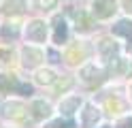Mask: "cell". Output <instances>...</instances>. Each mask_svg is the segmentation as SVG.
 Instances as JSON below:
<instances>
[{"instance_id": "obj_8", "label": "cell", "mask_w": 132, "mask_h": 128, "mask_svg": "<svg viewBox=\"0 0 132 128\" xmlns=\"http://www.w3.org/2000/svg\"><path fill=\"white\" fill-rule=\"evenodd\" d=\"M87 54H89V49H87L85 43H75V45H70L66 49V62L68 64H79L83 60H87Z\"/></svg>"}, {"instance_id": "obj_6", "label": "cell", "mask_w": 132, "mask_h": 128, "mask_svg": "<svg viewBox=\"0 0 132 128\" xmlns=\"http://www.w3.org/2000/svg\"><path fill=\"white\" fill-rule=\"evenodd\" d=\"M43 58H45V54L38 47H34V45H28V47L21 49V60H23V66H26V68L38 66L40 62H43Z\"/></svg>"}, {"instance_id": "obj_11", "label": "cell", "mask_w": 132, "mask_h": 128, "mask_svg": "<svg viewBox=\"0 0 132 128\" xmlns=\"http://www.w3.org/2000/svg\"><path fill=\"white\" fill-rule=\"evenodd\" d=\"M30 111L34 115V119H45V117L51 115V105L47 100H43V98H34L32 105H30Z\"/></svg>"}, {"instance_id": "obj_22", "label": "cell", "mask_w": 132, "mask_h": 128, "mask_svg": "<svg viewBox=\"0 0 132 128\" xmlns=\"http://www.w3.org/2000/svg\"><path fill=\"white\" fill-rule=\"evenodd\" d=\"M70 85H72V79H70V77H64L62 81H55V92L60 94V92H64V90H68Z\"/></svg>"}, {"instance_id": "obj_13", "label": "cell", "mask_w": 132, "mask_h": 128, "mask_svg": "<svg viewBox=\"0 0 132 128\" xmlns=\"http://www.w3.org/2000/svg\"><path fill=\"white\" fill-rule=\"evenodd\" d=\"M104 107H106V111H109L111 115H119V113H123V111L128 109L126 100H123V98H119V96H115V94L104 100Z\"/></svg>"}, {"instance_id": "obj_12", "label": "cell", "mask_w": 132, "mask_h": 128, "mask_svg": "<svg viewBox=\"0 0 132 128\" xmlns=\"http://www.w3.org/2000/svg\"><path fill=\"white\" fill-rule=\"evenodd\" d=\"M0 9H2V13H4V15H11V17H15V15L26 13L28 4H26V0H4Z\"/></svg>"}, {"instance_id": "obj_14", "label": "cell", "mask_w": 132, "mask_h": 128, "mask_svg": "<svg viewBox=\"0 0 132 128\" xmlns=\"http://www.w3.org/2000/svg\"><path fill=\"white\" fill-rule=\"evenodd\" d=\"M79 105H81V98L79 96H68V98H64L60 102V113L62 115H72L75 111H79Z\"/></svg>"}, {"instance_id": "obj_15", "label": "cell", "mask_w": 132, "mask_h": 128, "mask_svg": "<svg viewBox=\"0 0 132 128\" xmlns=\"http://www.w3.org/2000/svg\"><path fill=\"white\" fill-rule=\"evenodd\" d=\"M111 30H113V34H117V36H123V39L132 41V19H119Z\"/></svg>"}, {"instance_id": "obj_9", "label": "cell", "mask_w": 132, "mask_h": 128, "mask_svg": "<svg viewBox=\"0 0 132 128\" xmlns=\"http://www.w3.org/2000/svg\"><path fill=\"white\" fill-rule=\"evenodd\" d=\"M98 119H100V111H98L92 102H87V105L83 107V111H81L79 126H81V128H94Z\"/></svg>"}, {"instance_id": "obj_5", "label": "cell", "mask_w": 132, "mask_h": 128, "mask_svg": "<svg viewBox=\"0 0 132 128\" xmlns=\"http://www.w3.org/2000/svg\"><path fill=\"white\" fill-rule=\"evenodd\" d=\"M81 81H83L85 85H89V88H94V85H100L104 79H106V73L104 68L96 66V64H85L83 68H81Z\"/></svg>"}, {"instance_id": "obj_19", "label": "cell", "mask_w": 132, "mask_h": 128, "mask_svg": "<svg viewBox=\"0 0 132 128\" xmlns=\"http://www.w3.org/2000/svg\"><path fill=\"white\" fill-rule=\"evenodd\" d=\"M13 58H15L13 47H9V45H0V66L11 64V62H13Z\"/></svg>"}, {"instance_id": "obj_25", "label": "cell", "mask_w": 132, "mask_h": 128, "mask_svg": "<svg viewBox=\"0 0 132 128\" xmlns=\"http://www.w3.org/2000/svg\"><path fill=\"white\" fill-rule=\"evenodd\" d=\"M117 128H132V117H123L117 124Z\"/></svg>"}, {"instance_id": "obj_18", "label": "cell", "mask_w": 132, "mask_h": 128, "mask_svg": "<svg viewBox=\"0 0 132 128\" xmlns=\"http://www.w3.org/2000/svg\"><path fill=\"white\" fill-rule=\"evenodd\" d=\"M36 83L40 85H51L55 83V73L51 71V68H40V71H36Z\"/></svg>"}, {"instance_id": "obj_17", "label": "cell", "mask_w": 132, "mask_h": 128, "mask_svg": "<svg viewBox=\"0 0 132 128\" xmlns=\"http://www.w3.org/2000/svg\"><path fill=\"white\" fill-rule=\"evenodd\" d=\"M130 71V62L126 58H111V73L113 75H126Z\"/></svg>"}, {"instance_id": "obj_16", "label": "cell", "mask_w": 132, "mask_h": 128, "mask_svg": "<svg viewBox=\"0 0 132 128\" xmlns=\"http://www.w3.org/2000/svg\"><path fill=\"white\" fill-rule=\"evenodd\" d=\"M98 49H100L102 58L111 60L115 54H117V43H115V41H111V39H102L100 43H98Z\"/></svg>"}, {"instance_id": "obj_1", "label": "cell", "mask_w": 132, "mask_h": 128, "mask_svg": "<svg viewBox=\"0 0 132 128\" xmlns=\"http://www.w3.org/2000/svg\"><path fill=\"white\" fill-rule=\"evenodd\" d=\"M23 34H26V41H28V43L43 45V43L47 41L49 26H47L45 19H30V21L26 24V30H23Z\"/></svg>"}, {"instance_id": "obj_28", "label": "cell", "mask_w": 132, "mask_h": 128, "mask_svg": "<svg viewBox=\"0 0 132 128\" xmlns=\"http://www.w3.org/2000/svg\"><path fill=\"white\" fill-rule=\"evenodd\" d=\"M104 128H106V126H104Z\"/></svg>"}, {"instance_id": "obj_21", "label": "cell", "mask_w": 132, "mask_h": 128, "mask_svg": "<svg viewBox=\"0 0 132 128\" xmlns=\"http://www.w3.org/2000/svg\"><path fill=\"white\" fill-rule=\"evenodd\" d=\"M34 4H36L38 11H53L57 0H34Z\"/></svg>"}, {"instance_id": "obj_10", "label": "cell", "mask_w": 132, "mask_h": 128, "mask_svg": "<svg viewBox=\"0 0 132 128\" xmlns=\"http://www.w3.org/2000/svg\"><path fill=\"white\" fill-rule=\"evenodd\" d=\"M53 43L55 45H66L68 43V21L64 17H55L53 21Z\"/></svg>"}, {"instance_id": "obj_3", "label": "cell", "mask_w": 132, "mask_h": 128, "mask_svg": "<svg viewBox=\"0 0 132 128\" xmlns=\"http://www.w3.org/2000/svg\"><path fill=\"white\" fill-rule=\"evenodd\" d=\"M0 94H30V85L21 83L15 75H0Z\"/></svg>"}, {"instance_id": "obj_20", "label": "cell", "mask_w": 132, "mask_h": 128, "mask_svg": "<svg viewBox=\"0 0 132 128\" xmlns=\"http://www.w3.org/2000/svg\"><path fill=\"white\" fill-rule=\"evenodd\" d=\"M0 36L2 39H17L19 36V28L17 26H2V28H0Z\"/></svg>"}, {"instance_id": "obj_26", "label": "cell", "mask_w": 132, "mask_h": 128, "mask_svg": "<svg viewBox=\"0 0 132 128\" xmlns=\"http://www.w3.org/2000/svg\"><path fill=\"white\" fill-rule=\"evenodd\" d=\"M45 54H47L49 58H51V62H60V56H57V54H55L53 49H49V51H45Z\"/></svg>"}, {"instance_id": "obj_23", "label": "cell", "mask_w": 132, "mask_h": 128, "mask_svg": "<svg viewBox=\"0 0 132 128\" xmlns=\"http://www.w3.org/2000/svg\"><path fill=\"white\" fill-rule=\"evenodd\" d=\"M47 128H75V126H72V122H68V119H55V122L47 124Z\"/></svg>"}, {"instance_id": "obj_7", "label": "cell", "mask_w": 132, "mask_h": 128, "mask_svg": "<svg viewBox=\"0 0 132 128\" xmlns=\"http://www.w3.org/2000/svg\"><path fill=\"white\" fill-rule=\"evenodd\" d=\"M70 15H72V19H75L77 32L87 34V32L94 30V17H92V13H87V11H72Z\"/></svg>"}, {"instance_id": "obj_4", "label": "cell", "mask_w": 132, "mask_h": 128, "mask_svg": "<svg viewBox=\"0 0 132 128\" xmlns=\"http://www.w3.org/2000/svg\"><path fill=\"white\" fill-rule=\"evenodd\" d=\"M2 115L11 122H17V124H23L28 117V107L19 100H9L2 105Z\"/></svg>"}, {"instance_id": "obj_2", "label": "cell", "mask_w": 132, "mask_h": 128, "mask_svg": "<svg viewBox=\"0 0 132 128\" xmlns=\"http://www.w3.org/2000/svg\"><path fill=\"white\" fill-rule=\"evenodd\" d=\"M117 11H119L117 0H92V4H89L92 17H96V19H100V21H106V19H111V17H115Z\"/></svg>"}, {"instance_id": "obj_27", "label": "cell", "mask_w": 132, "mask_h": 128, "mask_svg": "<svg viewBox=\"0 0 132 128\" xmlns=\"http://www.w3.org/2000/svg\"><path fill=\"white\" fill-rule=\"evenodd\" d=\"M130 94H132V85H130Z\"/></svg>"}, {"instance_id": "obj_24", "label": "cell", "mask_w": 132, "mask_h": 128, "mask_svg": "<svg viewBox=\"0 0 132 128\" xmlns=\"http://www.w3.org/2000/svg\"><path fill=\"white\" fill-rule=\"evenodd\" d=\"M119 4H121V9L128 15H132V0H119Z\"/></svg>"}]
</instances>
